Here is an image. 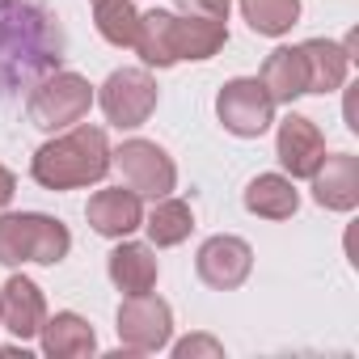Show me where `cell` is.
<instances>
[{"instance_id":"cell-14","label":"cell","mask_w":359,"mask_h":359,"mask_svg":"<svg viewBox=\"0 0 359 359\" xmlns=\"http://www.w3.org/2000/svg\"><path fill=\"white\" fill-rule=\"evenodd\" d=\"M229 43V22L216 18H191V13H173V47H177V64L191 60L203 64L212 55H220Z\"/></svg>"},{"instance_id":"cell-7","label":"cell","mask_w":359,"mask_h":359,"mask_svg":"<svg viewBox=\"0 0 359 359\" xmlns=\"http://www.w3.org/2000/svg\"><path fill=\"white\" fill-rule=\"evenodd\" d=\"M114 330H118V342L135 355H152V351H165L169 338H173V309L152 296V292H140V296H127L118 304V317H114Z\"/></svg>"},{"instance_id":"cell-4","label":"cell","mask_w":359,"mask_h":359,"mask_svg":"<svg viewBox=\"0 0 359 359\" xmlns=\"http://www.w3.org/2000/svg\"><path fill=\"white\" fill-rule=\"evenodd\" d=\"M110 165H118V173H123V182L140 195V199H165V195H173V187H177V165H173V156L156 144V140H123L114 152H110Z\"/></svg>"},{"instance_id":"cell-16","label":"cell","mask_w":359,"mask_h":359,"mask_svg":"<svg viewBox=\"0 0 359 359\" xmlns=\"http://www.w3.org/2000/svg\"><path fill=\"white\" fill-rule=\"evenodd\" d=\"M39 338H43V355H51V359H81V355H93L97 351L93 325L81 313H72V309L47 317L43 330H39Z\"/></svg>"},{"instance_id":"cell-23","label":"cell","mask_w":359,"mask_h":359,"mask_svg":"<svg viewBox=\"0 0 359 359\" xmlns=\"http://www.w3.org/2000/svg\"><path fill=\"white\" fill-rule=\"evenodd\" d=\"M233 0H177V13H191V18H216L229 22Z\"/></svg>"},{"instance_id":"cell-20","label":"cell","mask_w":359,"mask_h":359,"mask_svg":"<svg viewBox=\"0 0 359 359\" xmlns=\"http://www.w3.org/2000/svg\"><path fill=\"white\" fill-rule=\"evenodd\" d=\"M144 229H148L152 250L182 245V241L195 233V212H191V203H187V199L165 195V199H156V203H152V212L144 216Z\"/></svg>"},{"instance_id":"cell-19","label":"cell","mask_w":359,"mask_h":359,"mask_svg":"<svg viewBox=\"0 0 359 359\" xmlns=\"http://www.w3.org/2000/svg\"><path fill=\"white\" fill-rule=\"evenodd\" d=\"M131 51H135L148 68H173V64H177V47H173V13H169V9L140 13V30H135Z\"/></svg>"},{"instance_id":"cell-2","label":"cell","mask_w":359,"mask_h":359,"mask_svg":"<svg viewBox=\"0 0 359 359\" xmlns=\"http://www.w3.org/2000/svg\"><path fill=\"white\" fill-rule=\"evenodd\" d=\"M72 250V233L64 220L43 212H5L0 216V266H55Z\"/></svg>"},{"instance_id":"cell-12","label":"cell","mask_w":359,"mask_h":359,"mask_svg":"<svg viewBox=\"0 0 359 359\" xmlns=\"http://www.w3.org/2000/svg\"><path fill=\"white\" fill-rule=\"evenodd\" d=\"M47 321V300H43V287L26 275H13L5 287H0V325H5L18 342H30L39 338Z\"/></svg>"},{"instance_id":"cell-5","label":"cell","mask_w":359,"mask_h":359,"mask_svg":"<svg viewBox=\"0 0 359 359\" xmlns=\"http://www.w3.org/2000/svg\"><path fill=\"white\" fill-rule=\"evenodd\" d=\"M216 118L237 140H258L275 123V102L258 76H233L216 93Z\"/></svg>"},{"instance_id":"cell-8","label":"cell","mask_w":359,"mask_h":359,"mask_svg":"<svg viewBox=\"0 0 359 359\" xmlns=\"http://www.w3.org/2000/svg\"><path fill=\"white\" fill-rule=\"evenodd\" d=\"M254 271V250L250 241L233 237V233H216L199 245L195 254V275L212 287V292H237Z\"/></svg>"},{"instance_id":"cell-9","label":"cell","mask_w":359,"mask_h":359,"mask_svg":"<svg viewBox=\"0 0 359 359\" xmlns=\"http://www.w3.org/2000/svg\"><path fill=\"white\" fill-rule=\"evenodd\" d=\"M309 182H313L317 208H325V212H355L359 208V156L325 152Z\"/></svg>"},{"instance_id":"cell-1","label":"cell","mask_w":359,"mask_h":359,"mask_svg":"<svg viewBox=\"0 0 359 359\" xmlns=\"http://www.w3.org/2000/svg\"><path fill=\"white\" fill-rule=\"evenodd\" d=\"M110 173V140L102 127L72 123L30 156V177L43 191H81Z\"/></svg>"},{"instance_id":"cell-21","label":"cell","mask_w":359,"mask_h":359,"mask_svg":"<svg viewBox=\"0 0 359 359\" xmlns=\"http://www.w3.org/2000/svg\"><path fill=\"white\" fill-rule=\"evenodd\" d=\"M241 18L262 39H283L300 22V0H237Z\"/></svg>"},{"instance_id":"cell-10","label":"cell","mask_w":359,"mask_h":359,"mask_svg":"<svg viewBox=\"0 0 359 359\" xmlns=\"http://www.w3.org/2000/svg\"><path fill=\"white\" fill-rule=\"evenodd\" d=\"M275 156L287 169V177H313V169L325 156L321 127L313 118H304V114H287L279 123V135H275Z\"/></svg>"},{"instance_id":"cell-18","label":"cell","mask_w":359,"mask_h":359,"mask_svg":"<svg viewBox=\"0 0 359 359\" xmlns=\"http://www.w3.org/2000/svg\"><path fill=\"white\" fill-rule=\"evenodd\" d=\"M300 208V191L287 173H258L245 187V212L258 220H292Z\"/></svg>"},{"instance_id":"cell-25","label":"cell","mask_w":359,"mask_h":359,"mask_svg":"<svg viewBox=\"0 0 359 359\" xmlns=\"http://www.w3.org/2000/svg\"><path fill=\"white\" fill-rule=\"evenodd\" d=\"M13 195H18V177H13V169L0 165V212L13 203Z\"/></svg>"},{"instance_id":"cell-3","label":"cell","mask_w":359,"mask_h":359,"mask_svg":"<svg viewBox=\"0 0 359 359\" xmlns=\"http://www.w3.org/2000/svg\"><path fill=\"white\" fill-rule=\"evenodd\" d=\"M93 106V85L81 72H55L47 81H39L26 97V114L39 131H64L72 123H81Z\"/></svg>"},{"instance_id":"cell-11","label":"cell","mask_w":359,"mask_h":359,"mask_svg":"<svg viewBox=\"0 0 359 359\" xmlns=\"http://www.w3.org/2000/svg\"><path fill=\"white\" fill-rule=\"evenodd\" d=\"M85 220H89V229L97 233V237H114V241H123V237H131L135 229H144V199L127 187H106V191H97L93 199H89V208H85Z\"/></svg>"},{"instance_id":"cell-17","label":"cell","mask_w":359,"mask_h":359,"mask_svg":"<svg viewBox=\"0 0 359 359\" xmlns=\"http://www.w3.org/2000/svg\"><path fill=\"white\" fill-rule=\"evenodd\" d=\"M300 55H304V72H309V93H334L342 89L346 81V68H351V51L334 39H309L300 43Z\"/></svg>"},{"instance_id":"cell-6","label":"cell","mask_w":359,"mask_h":359,"mask_svg":"<svg viewBox=\"0 0 359 359\" xmlns=\"http://www.w3.org/2000/svg\"><path fill=\"white\" fill-rule=\"evenodd\" d=\"M97 106L106 110V118L118 127V131H135L152 118L161 93H156V81L148 68H118L106 76V85L93 93Z\"/></svg>"},{"instance_id":"cell-13","label":"cell","mask_w":359,"mask_h":359,"mask_svg":"<svg viewBox=\"0 0 359 359\" xmlns=\"http://www.w3.org/2000/svg\"><path fill=\"white\" fill-rule=\"evenodd\" d=\"M106 271H110V283H114L123 296L152 292L156 279H161L156 250H152V245H140V241H123V245H114L110 258H106Z\"/></svg>"},{"instance_id":"cell-24","label":"cell","mask_w":359,"mask_h":359,"mask_svg":"<svg viewBox=\"0 0 359 359\" xmlns=\"http://www.w3.org/2000/svg\"><path fill=\"white\" fill-rule=\"evenodd\" d=\"M173 355H177V359H191V355H212V359H220L224 346H220L216 338H208V334H191V338H182V342L173 346Z\"/></svg>"},{"instance_id":"cell-22","label":"cell","mask_w":359,"mask_h":359,"mask_svg":"<svg viewBox=\"0 0 359 359\" xmlns=\"http://www.w3.org/2000/svg\"><path fill=\"white\" fill-rule=\"evenodd\" d=\"M93 26L110 47H131L140 30V9L131 0H93Z\"/></svg>"},{"instance_id":"cell-15","label":"cell","mask_w":359,"mask_h":359,"mask_svg":"<svg viewBox=\"0 0 359 359\" xmlns=\"http://www.w3.org/2000/svg\"><path fill=\"white\" fill-rule=\"evenodd\" d=\"M258 81L266 85V93H271L275 106H292L296 97H304V93H309V72H304L300 47H275V51L262 60Z\"/></svg>"}]
</instances>
